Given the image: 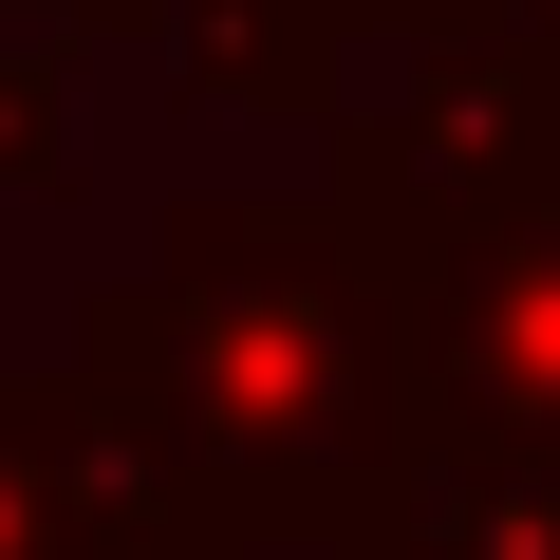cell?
<instances>
[{"mask_svg": "<svg viewBox=\"0 0 560 560\" xmlns=\"http://www.w3.org/2000/svg\"><path fill=\"white\" fill-rule=\"evenodd\" d=\"M75 411L243 560L337 541L430 448L393 280L337 206H168V243L94 280V318H75Z\"/></svg>", "mask_w": 560, "mask_h": 560, "instance_id": "6da1fadb", "label": "cell"}, {"mask_svg": "<svg viewBox=\"0 0 560 560\" xmlns=\"http://www.w3.org/2000/svg\"><path fill=\"white\" fill-rule=\"evenodd\" d=\"M411 337V430L430 448H523L560 467V187L467 206V224H355Z\"/></svg>", "mask_w": 560, "mask_h": 560, "instance_id": "7a4b0ae2", "label": "cell"}, {"mask_svg": "<svg viewBox=\"0 0 560 560\" xmlns=\"http://www.w3.org/2000/svg\"><path fill=\"white\" fill-rule=\"evenodd\" d=\"M150 20H168V94L187 113L337 131V94H355V0H150Z\"/></svg>", "mask_w": 560, "mask_h": 560, "instance_id": "3957f363", "label": "cell"}, {"mask_svg": "<svg viewBox=\"0 0 560 560\" xmlns=\"http://www.w3.org/2000/svg\"><path fill=\"white\" fill-rule=\"evenodd\" d=\"M131 504H168V486L75 411V374L0 393V560H75V541H94V523H131Z\"/></svg>", "mask_w": 560, "mask_h": 560, "instance_id": "277c9868", "label": "cell"}, {"mask_svg": "<svg viewBox=\"0 0 560 560\" xmlns=\"http://www.w3.org/2000/svg\"><path fill=\"white\" fill-rule=\"evenodd\" d=\"M57 131H75V38L0 0V187H57Z\"/></svg>", "mask_w": 560, "mask_h": 560, "instance_id": "5b68a950", "label": "cell"}, {"mask_svg": "<svg viewBox=\"0 0 560 560\" xmlns=\"http://www.w3.org/2000/svg\"><path fill=\"white\" fill-rule=\"evenodd\" d=\"M75 560H243V541H224V523H187V504H131V523H94Z\"/></svg>", "mask_w": 560, "mask_h": 560, "instance_id": "8992f818", "label": "cell"}, {"mask_svg": "<svg viewBox=\"0 0 560 560\" xmlns=\"http://www.w3.org/2000/svg\"><path fill=\"white\" fill-rule=\"evenodd\" d=\"M355 38H486V0H355Z\"/></svg>", "mask_w": 560, "mask_h": 560, "instance_id": "52a82bcc", "label": "cell"}, {"mask_svg": "<svg viewBox=\"0 0 560 560\" xmlns=\"http://www.w3.org/2000/svg\"><path fill=\"white\" fill-rule=\"evenodd\" d=\"M38 20H57V38H75V20H150V0H38Z\"/></svg>", "mask_w": 560, "mask_h": 560, "instance_id": "ba28073f", "label": "cell"}]
</instances>
